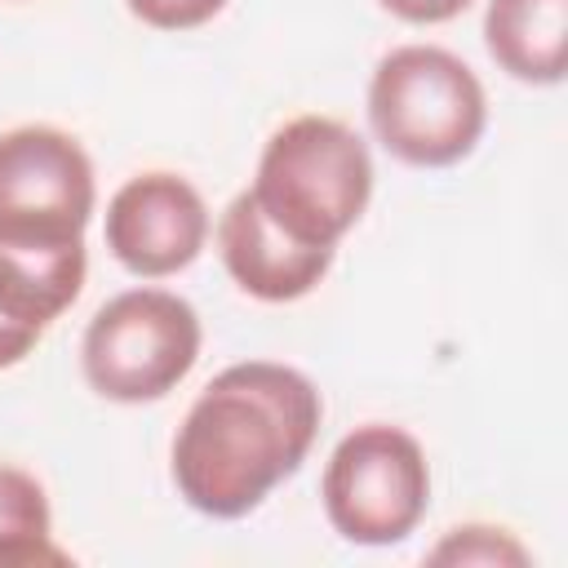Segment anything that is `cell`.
Wrapping results in <instances>:
<instances>
[{
    "label": "cell",
    "mask_w": 568,
    "mask_h": 568,
    "mask_svg": "<svg viewBox=\"0 0 568 568\" xmlns=\"http://www.w3.org/2000/svg\"><path fill=\"white\" fill-rule=\"evenodd\" d=\"M324 422L315 382L275 359L222 368L186 408L169 470L178 497L209 519H244L297 475Z\"/></svg>",
    "instance_id": "6da1fadb"
},
{
    "label": "cell",
    "mask_w": 568,
    "mask_h": 568,
    "mask_svg": "<svg viewBox=\"0 0 568 568\" xmlns=\"http://www.w3.org/2000/svg\"><path fill=\"white\" fill-rule=\"evenodd\" d=\"M248 191L288 240L337 248L373 200L368 142L346 120L293 115L266 138Z\"/></svg>",
    "instance_id": "7a4b0ae2"
},
{
    "label": "cell",
    "mask_w": 568,
    "mask_h": 568,
    "mask_svg": "<svg viewBox=\"0 0 568 568\" xmlns=\"http://www.w3.org/2000/svg\"><path fill=\"white\" fill-rule=\"evenodd\" d=\"M368 124L399 164L448 169L479 146L488 129V93L453 49L399 44L373 67Z\"/></svg>",
    "instance_id": "3957f363"
},
{
    "label": "cell",
    "mask_w": 568,
    "mask_h": 568,
    "mask_svg": "<svg viewBox=\"0 0 568 568\" xmlns=\"http://www.w3.org/2000/svg\"><path fill=\"white\" fill-rule=\"evenodd\" d=\"M204 328L186 297L169 288H124L102 302L80 337L89 390L111 404L164 399L200 359Z\"/></svg>",
    "instance_id": "277c9868"
},
{
    "label": "cell",
    "mask_w": 568,
    "mask_h": 568,
    "mask_svg": "<svg viewBox=\"0 0 568 568\" xmlns=\"http://www.w3.org/2000/svg\"><path fill=\"white\" fill-rule=\"evenodd\" d=\"M324 515L355 546H395L430 506V466L404 426L368 422L337 439L320 479Z\"/></svg>",
    "instance_id": "5b68a950"
},
{
    "label": "cell",
    "mask_w": 568,
    "mask_h": 568,
    "mask_svg": "<svg viewBox=\"0 0 568 568\" xmlns=\"http://www.w3.org/2000/svg\"><path fill=\"white\" fill-rule=\"evenodd\" d=\"M98 209L93 160L58 124L0 133V244H80Z\"/></svg>",
    "instance_id": "8992f818"
},
{
    "label": "cell",
    "mask_w": 568,
    "mask_h": 568,
    "mask_svg": "<svg viewBox=\"0 0 568 568\" xmlns=\"http://www.w3.org/2000/svg\"><path fill=\"white\" fill-rule=\"evenodd\" d=\"M106 248L111 257L142 280H164L186 271L209 244V204L204 195L169 169L133 173L106 200Z\"/></svg>",
    "instance_id": "52a82bcc"
},
{
    "label": "cell",
    "mask_w": 568,
    "mask_h": 568,
    "mask_svg": "<svg viewBox=\"0 0 568 568\" xmlns=\"http://www.w3.org/2000/svg\"><path fill=\"white\" fill-rule=\"evenodd\" d=\"M217 253L226 275L240 284V293L257 302H297L306 297L333 266L337 248H306L288 240L253 200V191H240L222 217H217Z\"/></svg>",
    "instance_id": "ba28073f"
},
{
    "label": "cell",
    "mask_w": 568,
    "mask_h": 568,
    "mask_svg": "<svg viewBox=\"0 0 568 568\" xmlns=\"http://www.w3.org/2000/svg\"><path fill=\"white\" fill-rule=\"evenodd\" d=\"M488 58L519 84H559L568 71V0H488Z\"/></svg>",
    "instance_id": "9c48e42d"
},
{
    "label": "cell",
    "mask_w": 568,
    "mask_h": 568,
    "mask_svg": "<svg viewBox=\"0 0 568 568\" xmlns=\"http://www.w3.org/2000/svg\"><path fill=\"white\" fill-rule=\"evenodd\" d=\"M84 275H89L84 240L58 248L0 244V315L44 337V328L80 297Z\"/></svg>",
    "instance_id": "30bf717a"
},
{
    "label": "cell",
    "mask_w": 568,
    "mask_h": 568,
    "mask_svg": "<svg viewBox=\"0 0 568 568\" xmlns=\"http://www.w3.org/2000/svg\"><path fill=\"white\" fill-rule=\"evenodd\" d=\"M0 564H71V555L53 541L44 484L13 462H0Z\"/></svg>",
    "instance_id": "8fae6325"
},
{
    "label": "cell",
    "mask_w": 568,
    "mask_h": 568,
    "mask_svg": "<svg viewBox=\"0 0 568 568\" xmlns=\"http://www.w3.org/2000/svg\"><path fill=\"white\" fill-rule=\"evenodd\" d=\"M430 564H515L524 568L528 564V550L515 541V532L506 528H493V524H462V528H448L444 541L430 550Z\"/></svg>",
    "instance_id": "7c38bea8"
},
{
    "label": "cell",
    "mask_w": 568,
    "mask_h": 568,
    "mask_svg": "<svg viewBox=\"0 0 568 568\" xmlns=\"http://www.w3.org/2000/svg\"><path fill=\"white\" fill-rule=\"evenodd\" d=\"M124 9L155 31H195L213 22L226 9V0H124Z\"/></svg>",
    "instance_id": "4fadbf2b"
},
{
    "label": "cell",
    "mask_w": 568,
    "mask_h": 568,
    "mask_svg": "<svg viewBox=\"0 0 568 568\" xmlns=\"http://www.w3.org/2000/svg\"><path fill=\"white\" fill-rule=\"evenodd\" d=\"M390 18L399 22H413V27H439V22H453L462 18L475 0H377Z\"/></svg>",
    "instance_id": "5bb4252c"
},
{
    "label": "cell",
    "mask_w": 568,
    "mask_h": 568,
    "mask_svg": "<svg viewBox=\"0 0 568 568\" xmlns=\"http://www.w3.org/2000/svg\"><path fill=\"white\" fill-rule=\"evenodd\" d=\"M36 342H40V333H31V328H18V324H9V320L0 315V368H13V364H22V359L36 351Z\"/></svg>",
    "instance_id": "9a60e30c"
}]
</instances>
